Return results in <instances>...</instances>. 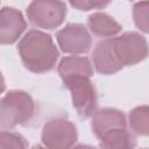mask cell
I'll return each mask as SVG.
<instances>
[{"instance_id": "obj_6", "label": "cell", "mask_w": 149, "mask_h": 149, "mask_svg": "<svg viewBox=\"0 0 149 149\" xmlns=\"http://www.w3.org/2000/svg\"><path fill=\"white\" fill-rule=\"evenodd\" d=\"M78 140L77 127L64 118H55L44 123L41 141L50 149H66L76 144Z\"/></svg>"}, {"instance_id": "obj_11", "label": "cell", "mask_w": 149, "mask_h": 149, "mask_svg": "<svg viewBox=\"0 0 149 149\" xmlns=\"http://www.w3.org/2000/svg\"><path fill=\"white\" fill-rule=\"evenodd\" d=\"M57 71L62 80L72 77H88L93 76V65L86 57L80 56H68L64 57L58 66Z\"/></svg>"}, {"instance_id": "obj_12", "label": "cell", "mask_w": 149, "mask_h": 149, "mask_svg": "<svg viewBox=\"0 0 149 149\" xmlns=\"http://www.w3.org/2000/svg\"><path fill=\"white\" fill-rule=\"evenodd\" d=\"M87 27L90 31L98 37H113L116 36L122 27L107 13L97 12L87 17Z\"/></svg>"}, {"instance_id": "obj_3", "label": "cell", "mask_w": 149, "mask_h": 149, "mask_svg": "<svg viewBox=\"0 0 149 149\" xmlns=\"http://www.w3.org/2000/svg\"><path fill=\"white\" fill-rule=\"evenodd\" d=\"M27 16L33 26L52 30L64 22L66 5L62 0H33L27 8Z\"/></svg>"}, {"instance_id": "obj_1", "label": "cell", "mask_w": 149, "mask_h": 149, "mask_svg": "<svg viewBox=\"0 0 149 149\" xmlns=\"http://www.w3.org/2000/svg\"><path fill=\"white\" fill-rule=\"evenodd\" d=\"M17 51L26 69L34 73H45L52 70L59 56L52 37L36 29L24 34L17 44Z\"/></svg>"}, {"instance_id": "obj_5", "label": "cell", "mask_w": 149, "mask_h": 149, "mask_svg": "<svg viewBox=\"0 0 149 149\" xmlns=\"http://www.w3.org/2000/svg\"><path fill=\"white\" fill-rule=\"evenodd\" d=\"M115 54L122 66L135 65L148 56V43L143 35L136 31H127L112 37Z\"/></svg>"}, {"instance_id": "obj_8", "label": "cell", "mask_w": 149, "mask_h": 149, "mask_svg": "<svg viewBox=\"0 0 149 149\" xmlns=\"http://www.w3.org/2000/svg\"><path fill=\"white\" fill-rule=\"evenodd\" d=\"M27 27L20 10L13 7L0 9V44H13L19 40Z\"/></svg>"}, {"instance_id": "obj_10", "label": "cell", "mask_w": 149, "mask_h": 149, "mask_svg": "<svg viewBox=\"0 0 149 149\" xmlns=\"http://www.w3.org/2000/svg\"><path fill=\"white\" fill-rule=\"evenodd\" d=\"M91 116H92V121H91L92 133L97 139H100L104 134L113 129L127 127V120L125 114L116 108L105 107L98 111L95 109Z\"/></svg>"}, {"instance_id": "obj_4", "label": "cell", "mask_w": 149, "mask_h": 149, "mask_svg": "<svg viewBox=\"0 0 149 149\" xmlns=\"http://www.w3.org/2000/svg\"><path fill=\"white\" fill-rule=\"evenodd\" d=\"M70 91L72 106L81 119L90 118L97 109L95 88L88 77H72L63 80Z\"/></svg>"}, {"instance_id": "obj_17", "label": "cell", "mask_w": 149, "mask_h": 149, "mask_svg": "<svg viewBox=\"0 0 149 149\" xmlns=\"http://www.w3.org/2000/svg\"><path fill=\"white\" fill-rule=\"evenodd\" d=\"M70 5L78 10L102 9L107 7L112 0H69Z\"/></svg>"}, {"instance_id": "obj_13", "label": "cell", "mask_w": 149, "mask_h": 149, "mask_svg": "<svg viewBox=\"0 0 149 149\" xmlns=\"http://www.w3.org/2000/svg\"><path fill=\"white\" fill-rule=\"evenodd\" d=\"M99 147L107 149H132L136 146L135 136L126 128H118L107 132L99 139Z\"/></svg>"}, {"instance_id": "obj_9", "label": "cell", "mask_w": 149, "mask_h": 149, "mask_svg": "<svg viewBox=\"0 0 149 149\" xmlns=\"http://www.w3.org/2000/svg\"><path fill=\"white\" fill-rule=\"evenodd\" d=\"M92 59L95 71L100 74H114L123 68L115 54L112 37L100 41L94 47Z\"/></svg>"}, {"instance_id": "obj_18", "label": "cell", "mask_w": 149, "mask_h": 149, "mask_svg": "<svg viewBox=\"0 0 149 149\" xmlns=\"http://www.w3.org/2000/svg\"><path fill=\"white\" fill-rule=\"evenodd\" d=\"M5 88H6V84H5V79H3V76H2V73L0 72V94L5 91Z\"/></svg>"}, {"instance_id": "obj_16", "label": "cell", "mask_w": 149, "mask_h": 149, "mask_svg": "<svg viewBox=\"0 0 149 149\" xmlns=\"http://www.w3.org/2000/svg\"><path fill=\"white\" fill-rule=\"evenodd\" d=\"M27 147H28V142L21 134L8 130L0 132V148H27Z\"/></svg>"}, {"instance_id": "obj_2", "label": "cell", "mask_w": 149, "mask_h": 149, "mask_svg": "<svg viewBox=\"0 0 149 149\" xmlns=\"http://www.w3.org/2000/svg\"><path fill=\"white\" fill-rule=\"evenodd\" d=\"M35 113V102L29 93L12 90L0 99V127L12 129L29 121Z\"/></svg>"}, {"instance_id": "obj_7", "label": "cell", "mask_w": 149, "mask_h": 149, "mask_svg": "<svg viewBox=\"0 0 149 149\" xmlns=\"http://www.w3.org/2000/svg\"><path fill=\"white\" fill-rule=\"evenodd\" d=\"M56 40L61 50L71 55L86 54L92 45V37L81 23L66 24L57 33Z\"/></svg>"}, {"instance_id": "obj_14", "label": "cell", "mask_w": 149, "mask_h": 149, "mask_svg": "<svg viewBox=\"0 0 149 149\" xmlns=\"http://www.w3.org/2000/svg\"><path fill=\"white\" fill-rule=\"evenodd\" d=\"M128 123L133 133L140 136L149 134V108L148 106H137L129 112Z\"/></svg>"}, {"instance_id": "obj_15", "label": "cell", "mask_w": 149, "mask_h": 149, "mask_svg": "<svg viewBox=\"0 0 149 149\" xmlns=\"http://www.w3.org/2000/svg\"><path fill=\"white\" fill-rule=\"evenodd\" d=\"M133 19L135 26L144 34L149 31V2L148 0L139 1L133 7Z\"/></svg>"}]
</instances>
